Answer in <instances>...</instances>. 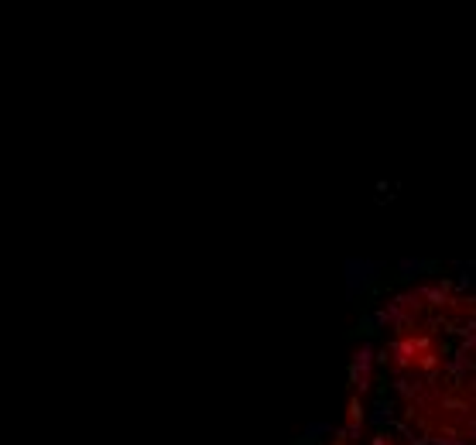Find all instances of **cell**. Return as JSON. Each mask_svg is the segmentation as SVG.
<instances>
[{
	"label": "cell",
	"instance_id": "7a4b0ae2",
	"mask_svg": "<svg viewBox=\"0 0 476 445\" xmlns=\"http://www.w3.org/2000/svg\"><path fill=\"white\" fill-rule=\"evenodd\" d=\"M332 445H360V435H353V432H346V428H343V432L332 439Z\"/></svg>",
	"mask_w": 476,
	"mask_h": 445
},
{
	"label": "cell",
	"instance_id": "6da1fadb",
	"mask_svg": "<svg viewBox=\"0 0 476 445\" xmlns=\"http://www.w3.org/2000/svg\"><path fill=\"white\" fill-rule=\"evenodd\" d=\"M370 445H411V442H408L404 435H377Z\"/></svg>",
	"mask_w": 476,
	"mask_h": 445
}]
</instances>
